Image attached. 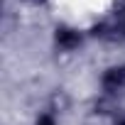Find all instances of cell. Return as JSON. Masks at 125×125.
I'll return each instance as SVG.
<instances>
[{
  "mask_svg": "<svg viewBox=\"0 0 125 125\" xmlns=\"http://www.w3.org/2000/svg\"><path fill=\"white\" fill-rule=\"evenodd\" d=\"M91 34L105 42H123L125 39V0H118L113 5L110 15L91 27Z\"/></svg>",
  "mask_w": 125,
  "mask_h": 125,
  "instance_id": "6da1fadb",
  "label": "cell"
},
{
  "mask_svg": "<svg viewBox=\"0 0 125 125\" xmlns=\"http://www.w3.org/2000/svg\"><path fill=\"white\" fill-rule=\"evenodd\" d=\"M54 44L59 52H74L83 44V34L76 30V27H69V25H59L54 30Z\"/></svg>",
  "mask_w": 125,
  "mask_h": 125,
  "instance_id": "7a4b0ae2",
  "label": "cell"
},
{
  "mask_svg": "<svg viewBox=\"0 0 125 125\" xmlns=\"http://www.w3.org/2000/svg\"><path fill=\"white\" fill-rule=\"evenodd\" d=\"M101 88L108 96L125 93V64H118V66L105 69L103 76H101Z\"/></svg>",
  "mask_w": 125,
  "mask_h": 125,
  "instance_id": "3957f363",
  "label": "cell"
},
{
  "mask_svg": "<svg viewBox=\"0 0 125 125\" xmlns=\"http://www.w3.org/2000/svg\"><path fill=\"white\" fill-rule=\"evenodd\" d=\"M93 113H96V115H113V118H115V115L120 113L115 96H108V93H103L101 98H96V101H93Z\"/></svg>",
  "mask_w": 125,
  "mask_h": 125,
  "instance_id": "277c9868",
  "label": "cell"
},
{
  "mask_svg": "<svg viewBox=\"0 0 125 125\" xmlns=\"http://www.w3.org/2000/svg\"><path fill=\"white\" fill-rule=\"evenodd\" d=\"M34 125H56V118H54V113H42Z\"/></svg>",
  "mask_w": 125,
  "mask_h": 125,
  "instance_id": "5b68a950",
  "label": "cell"
},
{
  "mask_svg": "<svg viewBox=\"0 0 125 125\" xmlns=\"http://www.w3.org/2000/svg\"><path fill=\"white\" fill-rule=\"evenodd\" d=\"M113 125H125V110H120V113L113 118Z\"/></svg>",
  "mask_w": 125,
  "mask_h": 125,
  "instance_id": "8992f818",
  "label": "cell"
},
{
  "mask_svg": "<svg viewBox=\"0 0 125 125\" xmlns=\"http://www.w3.org/2000/svg\"><path fill=\"white\" fill-rule=\"evenodd\" d=\"M32 3H42V0H32Z\"/></svg>",
  "mask_w": 125,
  "mask_h": 125,
  "instance_id": "52a82bcc",
  "label": "cell"
}]
</instances>
